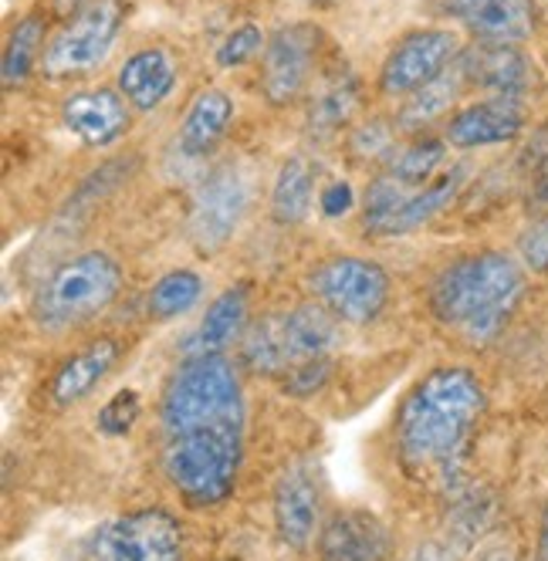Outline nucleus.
<instances>
[{"instance_id":"obj_6","label":"nucleus","mask_w":548,"mask_h":561,"mask_svg":"<svg viewBox=\"0 0 548 561\" xmlns=\"http://www.w3.org/2000/svg\"><path fill=\"white\" fill-rule=\"evenodd\" d=\"M123 21L126 0H92L75 18H68L65 27L48 42L42 71L48 78H75L99 68L119 37Z\"/></svg>"},{"instance_id":"obj_24","label":"nucleus","mask_w":548,"mask_h":561,"mask_svg":"<svg viewBox=\"0 0 548 561\" xmlns=\"http://www.w3.org/2000/svg\"><path fill=\"white\" fill-rule=\"evenodd\" d=\"M464 180H467V167L460 163V167L441 173L437 180H430L423 190L410 193V196H407V204L400 207V214L393 217V224H389L386 237H403V233H413V230H420L423 224H430L441 210H447V207L454 204L457 193H460V186H464Z\"/></svg>"},{"instance_id":"obj_39","label":"nucleus","mask_w":548,"mask_h":561,"mask_svg":"<svg viewBox=\"0 0 548 561\" xmlns=\"http://www.w3.org/2000/svg\"><path fill=\"white\" fill-rule=\"evenodd\" d=\"M85 4H92V0H52V11L68 21V18H75L78 11H82Z\"/></svg>"},{"instance_id":"obj_4","label":"nucleus","mask_w":548,"mask_h":561,"mask_svg":"<svg viewBox=\"0 0 548 561\" xmlns=\"http://www.w3.org/2000/svg\"><path fill=\"white\" fill-rule=\"evenodd\" d=\"M123 291V264L105 251H85L45 274L31 298V318L45 332H68L92 322Z\"/></svg>"},{"instance_id":"obj_32","label":"nucleus","mask_w":548,"mask_h":561,"mask_svg":"<svg viewBox=\"0 0 548 561\" xmlns=\"http://www.w3.org/2000/svg\"><path fill=\"white\" fill-rule=\"evenodd\" d=\"M397 129L400 126H389L386 118L373 115L366 123H359L349 136V152L359 159V163H393V156L400 152L397 149Z\"/></svg>"},{"instance_id":"obj_29","label":"nucleus","mask_w":548,"mask_h":561,"mask_svg":"<svg viewBox=\"0 0 548 561\" xmlns=\"http://www.w3.org/2000/svg\"><path fill=\"white\" fill-rule=\"evenodd\" d=\"M518 180L525 190V207L535 217H548V123L525 142L518 156Z\"/></svg>"},{"instance_id":"obj_19","label":"nucleus","mask_w":548,"mask_h":561,"mask_svg":"<svg viewBox=\"0 0 548 561\" xmlns=\"http://www.w3.org/2000/svg\"><path fill=\"white\" fill-rule=\"evenodd\" d=\"M176 78H180L176 58L167 48L152 45L126 58V65L119 68V92L136 112H152L173 95Z\"/></svg>"},{"instance_id":"obj_40","label":"nucleus","mask_w":548,"mask_h":561,"mask_svg":"<svg viewBox=\"0 0 548 561\" xmlns=\"http://www.w3.org/2000/svg\"><path fill=\"white\" fill-rule=\"evenodd\" d=\"M538 561H548V507L541 514V528H538Z\"/></svg>"},{"instance_id":"obj_7","label":"nucleus","mask_w":548,"mask_h":561,"mask_svg":"<svg viewBox=\"0 0 548 561\" xmlns=\"http://www.w3.org/2000/svg\"><path fill=\"white\" fill-rule=\"evenodd\" d=\"M183 525L163 507H142L102 525L89 545L92 561H183Z\"/></svg>"},{"instance_id":"obj_3","label":"nucleus","mask_w":548,"mask_h":561,"mask_svg":"<svg viewBox=\"0 0 548 561\" xmlns=\"http://www.w3.org/2000/svg\"><path fill=\"white\" fill-rule=\"evenodd\" d=\"M525 295V271L512 254L481 251L447 264L434 288L430 311L441 325L460 332L464 342L488 345L501 335Z\"/></svg>"},{"instance_id":"obj_38","label":"nucleus","mask_w":548,"mask_h":561,"mask_svg":"<svg viewBox=\"0 0 548 561\" xmlns=\"http://www.w3.org/2000/svg\"><path fill=\"white\" fill-rule=\"evenodd\" d=\"M460 558V548L450 541V538H441V541H430L420 548L416 561H457Z\"/></svg>"},{"instance_id":"obj_25","label":"nucleus","mask_w":548,"mask_h":561,"mask_svg":"<svg viewBox=\"0 0 548 561\" xmlns=\"http://www.w3.org/2000/svg\"><path fill=\"white\" fill-rule=\"evenodd\" d=\"M241 358L244 366L254 369L258 376H285L292 363V348L285 335V314H264L261 322H254L241 342Z\"/></svg>"},{"instance_id":"obj_37","label":"nucleus","mask_w":548,"mask_h":561,"mask_svg":"<svg viewBox=\"0 0 548 561\" xmlns=\"http://www.w3.org/2000/svg\"><path fill=\"white\" fill-rule=\"evenodd\" d=\"M352 199H356V196H352V186L345 180H332L319 196V207H322L326 217H342V214L352 210Z\"/></svg>"},{"instance_id":"obj_28","label":"nucleus","mask_w":548,"mask_h":561,"mask_svg":"<svg viewBox=\"0 0 548 561\" xmlns=\"http://www.w3.org/2000/svg\"><path fill=\"white\" fill-rule=\"evenodd\" d=\"M204 298V280L197 271L176 267L170 274H163L146 295V314L152 322H170V318L186 314L193 305Z\"/></svg>"},{"instance_id":"obj_16","label":"nucleus","mask_w":548,"mask_h":561,"mask_svg":"<svg viewBox=\"0 0 548 561\" xmlns=\"http://www.w3.org/2000/svg\"><path fill=\"white\" fill-rule=\"evenodd\" d=\"M123 355V345L115 342L112 335L92 339L89 345H82L78 352H71L68 358H61L58 369L48 379V399L55 410H71L82 399H89L99 382L115 369Z\"/></svg>"},{"instance_id":"obj_17","label":"nucleus","mask_w":548,"mask_h":561,"mask_svg":"<svg viewBox=\"0 0 548 561\" xmlns=\"http://www.w3.org/2000/svg\"><path fill=\"white\" fill-rule=\"evenodd\" d=\"M444 11L481 45H522L535 31L532 0H444Z\"/></svg>"},{"instance_id":"obj_8","label":"nucleus","mask_w":548,"mask_h":561,"mask_svg":"<svg viewBox=\"0 0 548 561\" xmlns=\"http://www.w3.org/2000/svg\"><path fill=\"white\" fill-rule=\"evenodd\" d=\"M322 48V27L311 21L282 24L267 37L261 55V95L274 108L295 105L316 82V65Z\"/></svg>"},{"instance_id":"obj_18","label":"nucleus","mask_w":548,"mask_h":561,"mask_svg":"<svg viewBox=\"0 0 548 561\" xmlns=\"http://www.w3.org/2000/svg\"><path fill=\"white\" fill-rule=\"evenodd\" d=\"M251 301H254V285H251V280H238V285L224 288L210 301V308L204 311L197 332L190 335L183 352L186 355H224L227 345L244 339Z\"/></svg>"},{"instance_id":"obj_31","label":"nucleus","mask_w":548,"mask_h":561,"mask_svg":"<svg viewBox=\"0 0 548 561\" xmlns=\"http://www.w3.org/2000/svg\"><path fill=\"white\" fill-rule=\"evenodd\" d=\"M407 196H410V190L403 183H397L389 173H379L366 186V196H363V227H366V233L386 237L389 224H393V217L407 204Z\"/></svg>"},{"instance_id":"obj_14","label":"nucleus","mask_w":548,"mask_h":561,"mask_svg":"<svg viewBox=\"0 0 548 561\" xmlns=\"http://www.w3.org/2000/svg\"><path fill=\"white\" fill-rule=\"evenodd\" d=\"M457 68L467 85L488 92V99H515L522 102L532 82L528 58L518 45H481L475 42L457 55Z\"/></svg>"},{"instance_id":"obj_13","label":"nucleus","mask_w":548,"mask_h":561,"mask_svg":"<svg viewBox=\"0 0 548 561\" xmlns=\"http://www.w3.org/2000/svg\"><path fill=\"white\" fill-rule=\"evenodd\" d=\"M393 535L373 511H335L319 531V561H386Z\"/></svg>"},{"instance_id":"obj_5","label":"nucleus","mask_w":548,"mask_h":561,"mask_svg":"<svg viewBox=\"0 0 548 561\" xmlns=\"http://www.w3.org/2000/svg\"><path fill=\"white\" fill-rule=\"evenodd\" d=\"M308 291L345 325H369L393 298V277L369 257L332 254L308 271Z\"/></svg>"},{"instance_id":"obj_23","label":"nucleus","mask_w":548,"mask_h":561,"mask_svg":"<svg viewBox=\"0 0 548 561\" xmlns=\"http://www.w3.org/2000/svg\"><path fill=\"white\" fill-rule=\"evenodd\" d=\"M316 199V167L308 156H288L271 183V220L278 227H295L308 217Z\"/></svg>"},{"instance_id":"obj_26","label":"nucleus","mask_w":548,"mask_h":561,"mask_svg":"<svg viewBox=\"0 0 548 561\" xmlns=\"http://www.w3.org/2000/svg\"><path fill=\"white\" fill-rule=\"evenodd\" d=\"M45 34H48V21L42 14H27L21 18L4 45V65H0V75H4V89H18L24 85L31 71L42 65L45 58Z\"/></svg>"},{"instance_id":"obj_9","label":"nucleus","mask_w":548,"mask_h":561,"mask_svg":"<svg viewBox=\"0 0 548 561\" xmlns=\"http://www.w3.org/2000/svg\"><path fill=\"white\" fill-rule=\"evenodd\" d=\"M457 55L460 48H457L454 31H444V27L410 31L383 58L376 89L386 99H410L420 89L434 85L441 75H447Z\"/></svg>"},{"instance_id":"obj_11","label":"nucleus","mask_w":548,"mask_h":561,"mask_svg":"<svg viewBox=\"0 0 548 561\" xmlns=\"http://www.w3.org/2000/svg\"><path fill=\"white\" fill-rule=\"evenodd\" d=\"M65 129L89 149L112 146L129 129V102L119 89H78L61 99Z\"/></svg>"},{"instance_id":"obj_15","label":"nucleus","mask_w":548,"mask_h":561,"mask_svg":"<svg viewBox=\"0 0 548 561\" xmlns=\"http://www.w3.org/2000/svg\"><path fill=\"white\" fill-rule=\"evenodd\" d=\"M525 129V105L515 99H481L447 118V142L457 149H481L515 142Z\"/></svg>"},{"instance_id":"obj_2","label":"nucleus","mask_w":548,"mask_h":561,"mask_svg":"<svg viewBox=\"0 0 548 561\" xmlns=\"http://www.w3.org/2000/svg\"><path fill=\"white\" fill-rule=\"evenodd\" d=\"M484 386L464 366L426 373L403 399L397 413V457L416 480H437L457 488L467 439L484 416Z\"/></svg>"},{"instance_id":"obj_10","label":"nucleus","mask_w":548,"mask_h":561,"mask_svg":"<svg viewBox=\"0 0 548 561\" xmlns=\"http://www.w3.org/2000/svg\"><path fill=\"white\" fill-rule=\"evenodd\" d=\"M251 204V190L244 173H238L233 167H220L214 170L201 190L193 193L190 204V217H186V233L190 244L201 257H217L230 237L238 233L244 214Z\"/></svg>"},{"instance_id":"obj_34","label":"nucleus","mask_w":548,"mask_h":561,"mask_svg":"<svg viewBox=\"0 0 548 561\" xmlns=\"http://www.w3.org/2000/svg\"><path fill=\"white\" fill-rule=\"evenodd\" d=\"M139 416H142V399H139V392L136 389H123V392H115L109 403L99 410L95 426H99L102 436L119 439V436H126L136 426Z\"/></svg>"},{"instance_id":"obj_30","label":"nucleus","mask_w":548,"mask_h":561,"mask_svg":"<svg viewBox=\"0 0 548 561\" xmlns=\"http://www.w3.org/2000/svg\"><path fill=\"white\" fill-rule=\"evenodd\" d=\"M444 156H447V149H444L441 139L423 136V139L403 146L393 156V163L386 167V173L393 176L397 183H403L407 190H413V186H423L426 180H434L437 167L444 163Z\"/></svg>"},{"instance_id":"obj_22","label":"nucleus","mask_w":548,"mask_h":561,"mask_svg":"<svg viewBox=\"0 0 548 561\" xmlns=\"http://www.w3.org/2000/svg\"><path fill=\"white\" fill-rule=\"evenodd\" d=\"M282 314H285V335H288V348H292L295 366L308 363V358H332V352L342 342V322L326 305L305 301V305H295L292 311H282Z\"/></svg>"},{"instance_id":"obj_21","label":"nucleus","mask_w":548,"mask_h":561,"mask_svg":"<svg viewBox=\"0 0 548 561\" xmlns=\"http://www.w3.org/2000/svg\"><path fill=\"white\" fill-rule=\"evenodd\" d=\"M233 123V99L224 89H204L186 105L176 133V149L190 159H207Z\"/></svg>"},{"instance_id":"obj_12","label":"nucleus","mask_w":548,"mask_h":561,"mask_svg":"<svg viewBox=\"0 0 548 561\" xmlns=\"http://www.w3.org/2000/svg\"><path fill=\"white\" fill-rule=\"evenodd\" d=\"M271 511H274V531H278V538L288 548L305 551L311 538H316L319 514H322V491L316 473L308 467H288L278 477V484H274Z\"/></svg>"},{"instance_id":"obj_33","label":"nucleus","mask_w":548,"mask_h":561,"mask_svg":"<svg viewBox=\"0 0 548 561\" xmlns=\"http://www.w3.org/2000/svg\"><path fill=\"white\" fill-rule=\"evenodd\" d=\"M264 45H267V37H264L261 24H254V21L238 24V27L227 31V34L220 37V45H217V51H214V65L224 68V71L241 68V65H248Z\"/></svg>"},{"instance_id":"obj_1","label":"nucleus","mask_w":548,"mask_h":561,"mask_svg":"<svg viewBox=\"0 0 548 561\" xmlns=\"http://www.w3.org/2000/svg\"><path fill=\"white\" fill-rule=\"evenodd\" d=\"M248 407L224 355H186L160 399V463L183 504L207 511L238 488Z\"/></svg>"},{"instance_id":"obj_35","label":"nucleus","mask_w":548,"mask_h":561,"mask_svg":"<svg viewBox=\"0 0 548 561\" xmlns=\"http://www.w3.org/2000/svg\"><path fill=\"white\" fill-rule=\"evenodd\" d=\"M329 373H332V358H308V363L282 376V389L288 396H311L329 382Z\"/></svg>"},{"instance_id":"obj_41","label":"nucleus","mask_w":548,"mask_h":561,"mask_svg":"<svg viewBox=\"0 0 548 561\" xmlns=\"http://www.w3.org/2000/svg\"><path fill=\"white\" fill-rule=\"evenodd\" d=\"M481 561H512V558L504 554V548H494V551H491V554H484Z\"/></svg>"},{"instance_id":"obj_36","label":"nucleus","mask_w":548,"mask_h":561,"mask_svg":"<svg viewBox=\"0 0 548 561\" xmlns=\"http://www.w3.org/2000/svg\"><path fill=\"white\" fill-rule=\"evenodd\" d=\"M518 254L532 271H548V217H538L518 240Z\"/></svg>"},{"instance_id":"obj_27","label":"nucleus","mask_w":548,"mask_h":561,"mask_svg":"<svg viewBox=\"0 0 548 561\" xmlns=\"http://www.w3.org/2000/svg\"><path fill=\"white\" fill-rule=\"evenodd\" d=\"M467 82H464V75H460V68H457V61H454V68L447 71V75H441L434 85H426V89H420L416 95H410L407 99V105L400 108V129L403 133H423L426 126H434L441 115H447L450 108H454V102H457V95H460V89H464ZM454 115V112H450Z\"/></svg>"},{"instance_id":"obj_20","label":"nucleus","mask_w":548,"mask_h":561,"mask_svg":"<svg viewBox=\"0 0 548 561\" xmlns=\"http://www.w3.org/2000/svg\"><path fill=\"white\" fill-rule=\"evenodd\" d=\"M359 102H363V85L349 68H339L332 75H326L322 82L311 89L308 105H305L308 136L329 139V136L342 133L352 123V115H356Z\"/></svg>"}]
</instances>
